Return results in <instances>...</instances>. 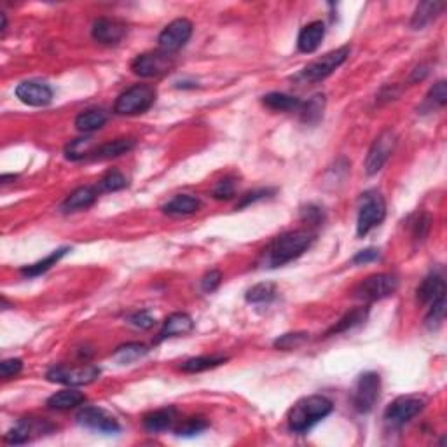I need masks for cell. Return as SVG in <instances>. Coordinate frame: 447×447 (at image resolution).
Returning a JSON list of instances; mask_svg holds the SVG:
<instances>
[{
	"label": "cell",
	"instance_id": "cell-1",
	"mask_svg": "<svg viewBox=\"0 0 447 447\" xmlns=\"http://www.w3.org/2000/svg\"><path fill=\"white\" fill-rule=\"evenodd\" d=\"M314 234L310 231H288L274 238L267 248V262L271 267H280L283 264L300 257L313 245Z\"/></svg>",
	"mask_w": 447,
	"mask_h": 447
},
{
	"label": "cell",
	"instance_id": "cell-2",
	"mask_svg": "<svg viewBox=\"0 0 447 447\" xmlns=\"http://www.w3.org/2000/svg\"><path fill=\"white\" fill-rule=\"evenodd\" d=\"M332 409H334L332 402L327 397H322V395L300 398L288 412V428L295 434H304L310 428H313L318 421L327 417L332 412Z\"/></svg>",
	"mask_w": 447,
	"mask_h": 447
},
{
	"label": "cell",
	"instance_id": "cell-3",
	"mask_svg": "<svg viewBox=\"0 0 447 447\" xmlns=\"http://www.w3.org/2000/svg\"><path fill=\"white\" fill-rule=\"evenodd\" d=\"M157 97L156 87L150 84H135L130 90L119 94L114 104V112L117 116H138L147 112Z\"/></svg>",
	"mask_w": 447,
	"mask_h": 447
},
{
	"label": "cell",
	"instance_id": "cell-4",
	"mask_svg": "<svg viewBox=\"0 0 447 447\" xmlns=\"http://www.w3.org/2000/svg\"><path fill=\"white\" fill-rule=\"evenodd\" d=\"M386 217V203H384L383 196L376 190H369V192L362 194L360 208H358V219H357V233L358 236H365L371 233L376 226Z\"/></svg>",
	"mask_w": 447,
	"mask_h": 447
},
{
	"label": "cell",
	"instance_id": "cell-5",
	"mask_svg": "<svg viewBox=\"0 0 447 447\" xmlns=\"http://www.w3.org/2000/svg\"><path fill=\"white\" fill-rule=\"evenodd\" d=\"M398 288V278L391 273H377L365 278L353 290L355 298L362 300H381L393 295Z\"/></svg>",
	"mask_w": 447,
	"mask_h": 447
},
{
	"label": "cell",
	"instance_id": "cell-6",
	"mask_svg": "<svg viewBox=\"0 0 447 447\" xmlns=\"http://www.w3.org/2000/svg\"><path fill=\"white\" fill-rule=\"evenodd\" d=\"M175 58L170 53L164 51H149V53L138 54L133 61H131V71L135 75H140L149 79V77H161L166 75L173 71Z\"/></svg>",
	"mask_w": 447,
	"mask_h": 447
},
{
	"label": "cell",
	"instance_id": "cell-7",
	"mask_svg": "<svg viewBox=\"0 0 447 447\" xmlns=\"http://www.w3.org/2000/svg\"><path fill=\"white\" fill-rule=\"evenodd\" d=\"M381 395V377L376 372H365L362 374L357 379L353 388V395H351V400H353L355 410L362 414L371 412L376 405V402L379 400Z\"/></svg>",
	"mask_w": 447,
	"mask_h": 447
},
{
	"label": "cell",
	"instance_id": "cell-8",
	"mask_svg": "<svg viewBox=\"0 0 447 447\" xmlns=\"http://www.w3.org/2000/svg\"><path fill=\"white\" fill-rule=\"evenodd\" d=\"M350 46H343L339 49L331 51V53L324 54L318 60L311 61L302 72H300V77L304 80H310V82H320V80L327 79L332 72L337 71L344 61L350 56Z\"/></svg>",
	"mask_w": 447,
	"mask_h": 447
},
{
	"label": "cell",
	"instance_id": "cell-9",
	"mask_svg": "<svg viewBox=\"0 0 447 447\" xmlns=\"http://www.w3.org/2000/svg\"><path fill=\"white\" fill-rule=\"evenodd\" d=\"M424 409V398L408 395V397H398L397 400L391 402L384 410V423L390 428H400L409 423L412 417H416L421 410Z\"/></svg>",
	"mask_w": 447,
	"mask_h": 447
},
{
	"label": "cell",
	"instance_id": "cell-10",
	"mask_svg": "<svg viewBox=\"0 0 447 447\" xmlns=\"http://www.w3.org/2000/svg\"><path fill=\"white\" fill-rule=\"evenodd\" d=\"M395 147H397V135H395V131L391 128L381 131V135H377L376 140L372 142L367 157H365V171H367V175H376L377 171H381L384 163L393 154Z\"/></svg>",
	"mask_w": 447,
	"mask_h": 447
},
{
	"label": "cell",
	"instance_id": "cell-11",
	"mask_svg": "<svg viewBox=\"0 0 447 447\" xmlns=\"http://www.w3.org/2000/svg\"><path fill=\"white\" fill-rule=\"evenodd\" d=\"M100 376V369L94 365H80V367H67V365H58L46 374L47 381L65 386H82V384L93 383Z\"/></svg>",
	"mask_w": 447,
	"mask_h": 447
},
{
	"label": "cell",
	"instance_id": "cell-12",
	"mask_svg": "<svg viewBox=\"0 0 447 447\" xmlns=\"http://www.w3.org/2000/svg\"><path fill=\"white\" fill-rule=\"evenodd\" d=\"M190 35H192V23L185 18H178V20H173L163 28V32L157 37V44H159L161 51L173 54L185 46Z\"/></svg>",
	"mask_w": 447,
	"mask_h": 447
},
{
	"label": "cell",
	"instance_id": "cell-13",
	"mask_svg": "<svg viewBox=\"0 0 447 447\" xmlns=\"http://www.w3.org/2000/svg\"><path fill=\"white\" fill-rule=\"evenodd\" d=\"M77 423L100 434H117L121 430L116 417L100 408H82L77 412Z\"/></svg>",
	"mask_w": 447,
	"mask_h": 447
},
{
	"label": "cell",
	"instance_id": "cell-14",
	"mask_svg": "<svg viewBox=\"0 0 447 447\" xmlns=\"http://www.w3.org/2000/svg\"><path fill=\"white\" fill-rule=\"evenodd\" d=\"M16 97L32 107H46L53 100V91L47 84L39 82V80H25V82L18 84Z\"/></svg>",
	"mask_w": 447,
	"mask_h": 447
},
{
	"label": "cell",
	"instance_id": "cell-15",
	"mask_svg": "<svg viewBox=\"0 0 447 447\" xmlns=\"http://www.w3.org/2000/svg\"><path fill=\"white\" fill-rule=\"evenodd\" d=\"M93 39L98 40L100 44L105 46H114V44H119L121 40L126 37L128 27L123 21L112 20V18H100L93 23Z\"/></svg>",
	"mask_w": 447,
	"mask_h": 447
},
{
	"label": "cell",
	"instance_id": "cell-16",
	"mask_svg": "<svg viewBox=\"0 0 447 447\" xmlns=\"http://www.w3.org/2000/svg\"><path fill=\"white\" fill-rule=\"evenodd\" d=\"M44 427H46V421L32 420V417H25L20 420L6 435H4V441L7 444H25V442L32 441L34 434H44Z\"/></svg>",
	"mask_w": 447,
	"mask_h": 447
},
{
	"label": "cell",
	"instance_id": "cell-17",
	"mask_svg": "<svg viewBox=\"0 0 447 447\" xmlns=\"http://www.w3.org/2000/svg\"><path fill=\"white\" fill-rule=\"evenodd\" d=\"M325 37V23L324 21H313L306 25L299 32L298 37V49L300 53H313L320 47L322 40Z\"/></svg>",
	"mask_w": 447,
	"mask_h": 447
},
{
	"label": "cell",
	"instance_id": "cell-18",
	"mask_svg": "<svg viewBox=\"0 0 447 447\" xmlns=\"http://www.w3.org/2000/svg\"><path fill=\"white\" fill-rule=\"evenodd\" d=\"M442 295H446V281L439 273L428 274L416 290L417 300L423 304H431L435 299L442 298Z\"/></svg>",
	"mask_w": 447,
	"mask_h": 447
},
{
	"label": "cell",
	"instance_id": "cell-19",
	"mask_svg": "<svg viewBox=\"0 0 447 447\" xmlns=\"http://www.w3.org/2000/svg\"><path fill=\"white\" fill-rule=\"evenodd\" d=\"M194 329V322L192 318L187 313H173L166 318L164 322L163 329H161L159 337L157 341H164L168 337H178V336H185L189 334Z\"/></svg>",
	"mask_w": 447,
	"mask_h": 447
},
{
	"label": "cell",
	"instance_id": "cell-20",
	"mask_svg": "<svg viewBox=\"0 0 447 447\" xmlns=\"http://www.w3.org/2000/svg\"><path fill=\"white\" fill-rule=\"evenodd\" d=\"M98 194L100 192H98L97 187H90V185L79 187V189H75L74 192L68 194V197L63 201V204H61V210L68 214V212H79V210H84V208H90L91 204L97 201Z\"/></svg>",
	"mask_w": 447,
	"mask_h": 447
},
{
	"label": "cell",
	"instance_id": "cell-21",
	"mask_svg": "<svg viewBox=\"0 0 447 447\" xmlns=\"http://www.w3.org/2000/svg\"><path fill=\"white\" fill-rule=\"evenodd\" d=\"M201 201L197 197L189 196V194H178L173 200L168 201L163 207V212L170 217H185V215L194 214L200 210Z\"/></svg>",
	"mask_w": 447,
	"mask_h": 447
},
{
	"label": "cell",
	"instance_id": "cell-22",
	"mask_svg": "<svg viewBox=\"0 0 447 447\" xmlns=\"http://www.w3.org/2000/svg\"><path fill=\"white\" fill-rule=\"evenodd\" d=\"M446 4L444 2H421L420 6L416 7L412 14V20H410V27L414 30H421L427 25H430L439 14L444 11Z\"/></svg>",
	"mask_w": 447,
	"mask_h": 447
},
{
	"label": "cell",
	"instance_id": "cell-23",
	"mask_svg": "<svg viewBox=\"0 0 447 447\" xmlns=\"http://www.w3.org/2000/svg\"><path fill=\"white\" fill-rule=\"evenodd\" d=\"M177 420V410L173 408H166V409H159L154 410V412H149L147 416L144 417V427L147 431H152V434H157V431H164L171 427Z\"/></svg>",
	"mask_w": 447,
	"mask_h": 447
},
{
	"label": "cell",
	"instance_id": "cell-24",
	"mask_svg": "<svg viewBox=\"0 0 447 447\" xmlns=\"http://www.w3.org/2000/svg\"><path fill=\"white\" fill-rule=\"evenodd\" d=\"M133 147V138H117V140H111L107 144L100 145V147L93 149L90 157H93V159H111V157H119L123 154L130 152Z\"/></svg>",
	"mask_w": 447,
	"mask_h": 447
},
{
	"label": "cell",
	"instance_id": "cell-25",
	"mask_svg": "<svg viewBox=\"0 0 447 447\" xmlns=\"http://www.w3.org/2000/svg\"><path fill=\"white\" fill-rule=\"evenodd\" d=\"M84 402H86L84 393H80V391L68 388V390H61V391H58V393L51 395V397L47 398L46 405L49 409L67 410V409H74V408H77V405L84 404Z\"/></svg>",
	"mask_w": 447,
	"mask_h": 447
},
{
	"label": "cell",
	"instance_id": "cell-26",
	"mask_svg": "<svg viewBox=\"0 0 447 447\" xmlns=\"http://www.w3.org/2000/svg\"><path fill=\"white\" fill-rule=\"evenodd\" d=\"M105 123H107V112L102 111V109H91V111L80 112L75 117V128L82 133L100 130Z\"/></svg>",
	"mask_w": 447,
	"mask_h": 447
},
{
	"label": "cell",
	"instance_id": "cell-27",
	"mask_svg": "<svg viewBox=\"0 0 447 447\" xmlns=\"http://www.w3.org/2000/svg\"><path fill=\"white\" fill-rule=\"evenodd\" d=\"M262 104L266 105L267 109H271V111L292 112V111H298V109H300L302 102H300L298 97H292V94L269 93L262 98Z\"/></svg>",
	"mask_w": 447,
	"mask_h": 447
},
{
	"label": "cell",
	"instance_id": "cell-28",
	"mask_svg": "<svg viewBox=\"0 0 447 447\" xmlns=\"http://www.w3.org/2000/svg\"><path fill=\"white\" fill-rule=\"evenodd\" d=\"M149 353V348L142 343H128L123 344V346L117 348L112 353V358L121 365L131 364V362L140 360L142 357Z\"/></svg>",
	"mask_w": 447,
	"mask_h": 447
},
{
	"label": "cell",
	"instance_id": "cell-29",
	"mask_svg": "<svg viewBox=\"0 0 447 447\" xmlns=\"http://www.w3.org/2000/svg\"><path fill=\"white\" fill-rule=\"evenodd\" d=\"M367 314H369V307H357V310H351L350 313L344 314L334 327L327 332V336H334V334H341V332L351 331V329L357 327V325L364 324V322L367 320Z\"/></svg>",
	"mask_w": 447,
	"mask_h": 447
},
{
	"label": "cell",
	"instance_id": "cell-30",
	"mask_svg": "<svg viewBox=\"0 0 447 447\" xmlns=\"http://www.w3.org/2000/svg\"><path fill=\"white\" fill-rule=\"evenodd\" d=\"M325 111V97L324 94H314L313 98L300 105V119L306 124H317L324 117Z\"/></svg>",
	"mask_w": 447,
	"mask_h": 447
},
{
	"label": "cell",
	"instance_id": "cell-31",
	"mask_svg": "<svg viewBox=\"0 0 447 447\" xmlns=\"http://www.w3.org/2000/svg\"><path fill=\"white\" fill-rule=\"evenodd\" d=\"M68 252V248H58V250H54L53 254L47 255L44 261H39L35 264H32V266H27L21 269V274H25V276L28 278H34V276H40L42 273H46V271H49L51 267L56 266V262H60L61 257H65Z\"/></svg>",
	"mask_w": 447,
	"mask_h": 447
},
{
	"label": "cell",
	"instance_id": "cell-32",
	"mask_svg": "<svg viewBox=\"0 0 447 447\" xmlns=\"http://www.w3.org/2000/svg\"><path fill=\"white\" fill-rule=\"evenodd\" d=\"M226 357H196V358H189L184 364L180 365V369L184 372H203L208 371V369H215L219 365H222L226 362Z\"/></svg>",
	"mask_w": 447,
	"mask_h": 447
},
{
	"label": "cell",
	"instance_id": "cell-33",
	"mask_svg": "<svg viewBox=\"0 0 447 447\" xmlns=\"http://www.w3.org/2000/svg\"><path fill=\"white\" fill-rule=\"evenodd\" d=\"M128 185L126 177L121 173L119 170H109L104 177L98 180L97 189L98 192H114V190H121Z\"/></svg>",
	"mask_w": 447,
	"mask_h": 447
},
{
	"label": "cell",
	"instance_id": "cell-34",
	"mask_svg": "<svg viewBox=\"0 0 447 447\" xmlns=\"http://www.w3.org/2000/svg\"><path fill=\"white\" fill-rule=\"evenodd\" d=\"M276 295V287L269 281L266 283H257L247 292V300L252 304H264V302H269V300L274 299Z\"/></svg>",
	"mask_w": 447,
	"mask_h": 447
},
{
	"label": "cell",
	"instance_id": "cell-35",
	"mask_svg": "<svg viewBox=\"0 0 447 447\" xmlns=\"http://www.w3.org/2000/svg\"><path fill=\"white\" fill-rule=\"evenodd\" d=\"M444 317H446V295H442V298L435 299L434 302H431V307L430 311H428L427 314V327L428 329H437L441 327V324L444 322Z\"/></svg>",
	"mask_w": 447,
	"mask_h": 447
},
{
	"label": "cell",
	"instance_id": "cell-36",
	"mask_svg": "<svg viewBox=\"0 0 447 447\" xmlns=\"http://www.w3.org/2000/svg\"><path fill=\"white\" fill-rule=\"evenodd\" d=\"M91 144H93L91 138H77V140L72 142V144L67 147V150H65V156L72 161L84 159V157L91 156V152H93Z\"/></svg>",
	"mask_w": 447,
	"mask_h": 447
},
{
	"label": "cell",
	"instance_id": "cell-37",
	"mask_svg": "<svg viewBox=\"0 0 447 447\" xmlns=\"http://www.w3.org/2000/svg\"><path fill=\"white\" fill-rule=\"evenodd\" d=\"M307 336H310V334H306V332H294V334H283L281 337H278L276 341H274V348H278V350H283V351L295 350V348L302 346V344L306 343Z\"/></svg>",
	"mask_w": 447,
	"mask_h": 447
},
{
	"label": "cell",
	"instance_id": "cell-38",
	"mask_svg": "<svg viewBox=\"0 0 447 447\" xmlns=\"http://www.w3.org/2000/svg\"><path fill=\"white\" fill-rule=\"evenodd\" d=\"M208 423L203 420V417H189V420L184 421V424L175 430V434L180 435V437H192V435L201 434L203 430H207Z\"/></svg>",
	"mask_w": 447,
	"mask_h": 447
},
{
	"label": "cell",
	"instance_id": "cell-39",
	"mask_svg": "<svg viewBox=\"0 0 447 447\" xmlns=\"http://www.w3.org/2000/svg\"><path fill=\"white\" fill-rule=\"evenodd\" d=\"M21 369H23V362L20 358H7L0 364V376L2 379H11V377L18 376Z\"/></svg>",
	"mask_w": 447,
	"mask_h": 447
},
{
	"label": "cell",
	"instance_id": "cell-40",
	"mask_svg": "<svg viewBox=\"0 0 447 447\" xmlns=\"http://www.w3.org/2000/svg\"><path fill=\"white\" fill-rule=\"evenodd\" d=\"M234 190H236V185H234L233 178H223V180L215 185L214 197L219 201L231 200V197H234Z\"/></svg>",
	"mask_w": 447,
	"mask_h": 447
},
{
	"label": "cell",
	"instance_id": "cell-41",
	"mask_svg": "<svg viewBox=\"0 0 447 447\" xmlns=\"http://www.w3.org/2000/svg\"><path fill=\"white\" fill-rule=\"evenodd\" d=\"M128 322H130L133 327L137 329H144V331H147V329H152L154 324H156V320H154L152 317L147 313V311H138V313H133L130 318H128Z\"/></svg>",
	"mask_w": 447,
	"mask_h": 447
},
{
	"label": "cell",
	"instance_id": "cell-42",
	"mask_svg": "<svg viewBox=\"0 0 447 447\" xmlns=\"http://www.w3.org/2000/svg\"><path fill=\"white\" fill-rule=\"evenodd\" d=\"M221 281H222V273L221 271L214 269V271H210V273L204 274L203 280H201V288H203V292L210 294V292L217 290L219 285H221Z\"/></svg>",
	"mask_w": 447,
	"mask_h": 447
},
{
	"label": "cell",
	"instance_id": "cell-43",
	"mask_svg": "<svg viewBox=\"0 0 447 447\" xmlns=\"http://www.w3.org/2000/svg\"><path fill=\"white\" fill-rule=\"evenodd\" d=\"M428 100L434 102V104L441 105L444 107L447 104V87H446V80H439L437 84H434V87L428 93Z\"/></svg>",
	"mask_w": 447,
	"mask_h": 447
},
{
	"label": "cell",
	"instance_id": "cell-44",
	"mask_svg": "<svg viewBox=\"0 0 447 447\" xmlns=\"http://www.w3.org/2000/svg\"><path fill=\"white\" fill-rule=\"evenodd\" d=\"M430 215H421V217L417 219V222L414 223V238H416V240H424V236H427L428 231H430Z\"/></svg>",
	"mask_w": 447,
	"mask_h": 447
},
{
	"label": "cell",
	"instance_id": "cell-45",
	"mask_svg": "<svg viewBox=\"0 0 447 447\" xmlns=\"http://www.w3.org/2000/svg\"><path fill=\"white\" fill-rule=\"evenodd\" d=\"M271 192H273V190H271V189H259V190H254V192L245 194L243 200H241V203L236 204V210H238V208L248 207V204H250V203H255V201L262 200V197H267Z\"/></svg>",
	"mask_w": 447,
	"mask_h": 447
},
{
	"label": "cell",
	"instance_id": "cell-46",
	"mask_svg": "<svg viewBox=\"0 0 447 447\" xmlns=\"http://www.w3.org/2000/svg\"><path fill=\"white\" fill-rule=\"evenodd\" d=\"M377 257H379V250L377 248H367V250H362L355 255L353 264H367L376 261Z\"/></svg>",
	"mask_w": 447,
	"mask_h": 447
},
{
	"label": "cell",
	"instance_id": "cell-47",
	"mask_svg": "<svg viewBox=\"0 0 447 447\" xmlns=\"http://www.w3.org/2000/svg\"><path fill=\"white\" fill-rule=\"evenodd\" d=\"M0 18H2V27H0V32H6V28H7V18H6V14L4 13H0Z\"/></svg>",
	"mask_w": 447,
	"mask_h": 447
}]
</instances>
